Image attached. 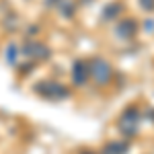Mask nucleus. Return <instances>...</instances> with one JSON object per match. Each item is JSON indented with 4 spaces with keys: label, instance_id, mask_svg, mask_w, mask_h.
<instances>
[{
    "label": "nucleus",
    "instance_id": "obj_1",
    "mask_svg": "<svg viewBox=\"0 0 154 154\" xmlns=\"http://www.w3.org/2000/svg\"><path fill=\"white\" fill-rule=\"evenodd\" d=\"M91 74H93V78L99 84H105L111 78V68H109V64L103 62V60H95L91 64Z\"/></svg>",
    "mask_w": 154,
    "mask_h": 154
},
{
    "label": "nucleus",
    "instance_id": "obj_2",
    "mask_svg": "<svg viewBox=\"0 0 154 154\" xmlns=\"http://www.w3.org/2000/svg\"><path fill=\"white\" fill-rule=\"evenodd\" d=\"M86 76H88L86 64H84V62H76V66H74V80L78 84H84L86 82Z\"/></svg>",
    "mask_w": 154,
    "mask_h": 154
},
{
    "label": "nucleus",
    "instance_id": "obj_3",
    "mask_svg": "<svg viewBox=\"0 0 154 154\" xmlns=\"http://www.w3.org/2000/svg\"><path fill=\"white\" fill-rule=\"evenodd\" d=\"M134 33H136V23H134V21H123V23H119L117 35H121V37H131Z\"/></svg>",
    "mask_w": 154,
    "mask_h": 154
},
{
    "label": "nucleus",
    "instance_id": "obj_4",
    "mask_svg": "<svg viewBox=\"0 0 154 154\" xmlns=\"http://www.w3.org/2000/svg\"><path fill=\"white\" fill-rule=\"evenodd\" d=\"M119 8H121V4H111V6H107L105 8V19H113V17L117 14Z\"/></svg>",
    "mask_w": 154,
    "mask_h": 154
},
{
    "label": "nucleus",
    "instance_id": "obj_5",
    "mask_svg": "<svg viewBox=\"0 0 154 154\" xmlns=\"http://www.w3.org/2000/svg\"><path fill=\"white\" fill-rule=\"evenodd\" d=\"M128 150V146H115V144H111L109 148H107V154H121V152H125Z\"/></svg>",
    "mask_w": 154,
    "mask_h": 154
},
{
    "label": "nucleus",
    "instance_id": "obj_6",
    "mask_svg": "<svg viewBox=\"0 0 154 154\" xmlns=\"http://www.w3.org/2000/svg\"><path fill=\"white\" fill-rule=\"evenodd\" d=\"M140 4H142L146 11H150V8L154 6V0H140Z\"/></svg>",
    "mask_w": 154,
    "mask_h": 154
}]
</instances>
